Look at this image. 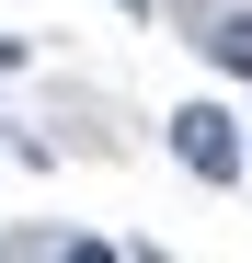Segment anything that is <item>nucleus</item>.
Here are the masks:
<instances>
[{"instance_id":"7ed1b4c3","label":"nucleus","mask_w":252,"mask_h":263,"mask_svg":"<svg viewBox=\"0 0 252 263\" xmlns=\"http://www.w3.org/2000/svg\"><path fill=\"white\" fill-rule=\"evenodd\" d=\"M241 160H252V149H241Z\"/></svg>"},{"instance_id":"f257e3e1","label":"nucleus","mask_w":252,"mask_h":263,"mask_svg":"<svg viewBox=\"0 0 252 263\" xmlns=\"http://www.w3.org/2000/svg\"><path fill=\"white\" fill-rule=\"evenodd\" d=\"M172 160L195 172V183H241V126H229L218 103H184V115H172Z\"/></svg>"},{"instance_id":"f03ea898","label":"nucleus","mask_w":252,"mask_h":263,"mask_svg":"<svg viewBox=\"0 0 252 263\" xmlns=\"http://www.w3.org/2000/svg\"><path fill=\"white\" fill-rule=\"evenodd\" d=\"M206 58H218L229 80H252V12H229V23H206Z\"/></svg>"}]
</instances>
